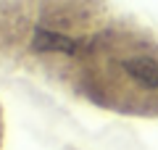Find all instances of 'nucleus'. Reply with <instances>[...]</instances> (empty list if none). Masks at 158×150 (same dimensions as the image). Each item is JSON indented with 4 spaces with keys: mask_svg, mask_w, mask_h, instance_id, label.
<instances>
[{
    "mask_svg": "<svg viewBox=\"0 0 158 150\" xmlns=\"http://www.w3.org/2000/svg\"><path fill=\"white\" fill-rule=\"evenodd\" d=\"M116 66L132 84L142 90H158V58L148 56V53H129V56L118 58Z\"/></svg>",
    "mask_w": 158,
    "mask_h": 150,
    "instance_id": "nucleus-1",
    "label": "nucleus"
}]
</instances>
